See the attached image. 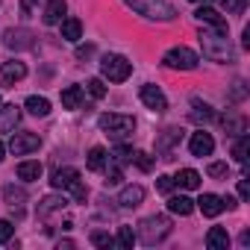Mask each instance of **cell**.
<instances>
[{
  "instance_id": "cell-12",
  "label": "cell",
  "mask_w": 250,
  "mask_h": 250,
  "mask_svg": "<svg viewBox=\"0 0 250 250\" xmlns=\"http://www.w3.org/2000/svg\"><path fill=\"white\" fill-rule=\"evenodd\" d=\"M3 44L9 50H30L33 47V33L30 30H6Z\"/></svg>"
},
{
  "instance_id": "cell-4",
  "label": "cell",
  "mask_w": 250,
  "mask_h": 250,
  "mask_svg": "<svg viewBox=\"0 0 250 250\" xmlns=\"http://www.w3.org/2000/svg\"><path fill=\"white\" fill-rule=\"evenodd\" d=\"M127 3L145 15V18H153V21H174L177 18V9L168 3V0H127Z\"/></svg>"
},
{
  "instance_id": "cell-28",
  "label": "cell",
  "mask_w": 250,
  "mask_h": 250,
  "mask_svg": "<svg viewBox=\"0 0 250 250\" xmlns=\"http://www.w3.org/2000/svg\"><path fill=\"white\" fill-rule=\"evenodd\" d=\"M27 109H30L33 115L44 118V115H50V100H47V97H39V94H30V97H27Z\"/></svg>"
},
{
  "instance_id": "cell-23",
  "label": "cell",
  "mask_w": 250,
  "mask_h": 250,
  "mask_svg": "<svg viewBox=\"0 0 250 250\" xmlns=\"http://www.w3.org/2000/svg\"><path fill=\"white\" fill-rule=\"evenodd\" d=\"M191 209H194V203L186 197V194H174V197H168V212H174V215H191Z\"/></svg>"
},
{
  "instance_id": "cell-39",
  "label": "cell",
  "mask_w": 250,
  "mask_h": 250,
  "mask_svg": "<svg viewBox=\"0 0 250 250\" xmlns=\"http://www.w3.org/2000/svg\"><path fill=\"white\" fill-rule=\"evenodd\" d=\"M88 91H91V97H106V85H103V80H88V85H85Z\"/></svg>"
},
{
  "instance_id": "cell-15",
  "label": "cell",
  "mask_w": 250,
  "mask_h": 250,
  "mask_svg": "<svg viewBox=\"0 0 250 250\" xmlns=\"http://www.w3.org/2000/svg\"><path fill=\"white\" fill-rule=\"evenodd\" d=\"M180 139H183V130H180V127H168V130H162V136L156 139V153H165L162 159H168V150H171Z\"/></svg>"
},
{
  "instance_id": "cell-16",
  "label": "cell",
  "mask_w": 250,
  "mask_h": 250,
  "mask_svg": "<svg viewBox=\"0 0 250 250\" xmlns=\"http://www.w3.org/2000/svg\"><path fill=\"white\" fill-rule=\"evenodd\" d=\"M142 200H145V188L142 186H127L118 194V203L124 209H136V206H142Z\"/></svg>"
},
{
  "instance_id": "cell-43",
  "label": "cell",
  "mask_w": 250,
  "mask_h": 250,
  "mask_svg": "<svg viewBox=\"0 0 250 250\" xmlns=\"http://www.w3.org/2000/svg\"><path fill=\"white\" fill-rule=\"evenodd\" d=\"M238 197H241V200L250 197V186H247V180H238Z\"/></svg>"
},
{
  "instance_id": "cell-29",
  "label": "cell",
  "mask_w": 250,
  "mask_h": 250,
  "mask_svg": "<svg viewBox=\"0 0 250 250\" xmlns=\"http://www.w3.org/2000/svg\"><path fill=\"white\" fill-rule=\"evenodd\" d=\"M106 162H109V153L103 147H91L88 150V171H103Z\"/></svg>"
},
{
  "instance_id": "cell-1",
  "label": "cell",
  "mask_w": 250,
  "mask_h": 250,
  "mask_svg": "<svg viewBox=\"0 0 250 250\" xmlns=\"http://www.w3.org/2000/svg\"><path fill=\"white\" fill-rule=\"evenodd\" d=\"M200 47H203V56L212 59V62H232V47H229V39L227 33H218V30H200Z\"/></svg>"
},
{
  "instance_id": "cell-41",
  "label": "cell",
  "mask_w": 250,
  "mask_h": 250,
  "mask_svg": "<svg viewBox=\"0 0 250 250\" xmlns=\"http://www.w3.org/2000/svg\"><path fill=\"white\" fill-rule=\"evenodd\" d=\"M12 232H15V227H12L9 221H0V244H6V241L12 238Z\"/></svg>"
},
{
  "instance_id": "cell-18",
  "label": "cell",
  "mask_w": 250,
  "mask_h": 250,
  "mask_svg": "<svg viewBox=\"0 0 250 250\" xmlns=\"http://www.w3.org/2000/svg\"><path fill=\"white\" fill-rule=\"evenodd\" d=\"M65 12H68L65 0H50V3L44 6V12H42V21H44L47 27H53V24H59V21L65 18Z\"/></svg>"
},
{
  "instance_id": "cell-17",
  "label": "cell",
  "mask_w": 250,
  "mask_h": 250,
  "mask_svg": "<svg viewBox=\"0 0 250 250\" xmlns=\"http://www.w3.org/2000/svg\"><path fill=\"white\" fill-rule=\"evenodd\" d=\"M197 206H200V212L206 218H218L224 212V197H218V194H200Z\"/></svg>"
},
{
  "instance_id": "cell-11",
  "label": "cell",
  "mask_w": 250,
  "mask_h": 250,
  "mask_svg": "<svg viewBox=\"0 0 250 250\" xmlns=\"http://www.w3.org/2000/svg\"><path fill=\"white\" fill-rule=\"evenodd\" d=\"M65 206H68V197H65V194H62V197H59V194H47V197L39 203V209H36V218H39V221H47L53 212H62Z\"/></svg>"
},
{
  "instance_id": "cell-24",
  "label": "cell",
  "mask_w": 250,
  "mask_h": 250,
  "mask_svg": "<svg viewBox=\"0 0 250 250\" xmlns=\"http://www.w3.org/2000/svg\"><path fill=\"white\" fill-rule=\"evenodd\" d=\"M59 24H62V39H65V42H80V36H83V24H80L77 18H62Z\"/></svg>"
},
{
  "instance_id": "cell-46",
  "label": "cell",
  "mask_w": 250,
  "mask_h": 250,
  "mask_svg": "<svg viewBox=\"0 0 250 250\" xmlns=\"http://www.w3.org/2000/svg\"><path fill=\"white\" fill-rule=\"evenodd\" d=\"M194 3H200V0H194ZM203 3H206V0H203Z\"/></svg>"
},
{
  "instance_id": "cell-32",
  "label": "cell",
  "mask_w": 250,
  "mask_h": 250,
  "mask_svg": "<svg viewBox=\"0 0 250 250\" xmlns=\"http://www.w3.org/2000/svg\"><path fill=\"white\" fill-rule=\"evenodd\" d=\"M247 150H250V136H244L241 133V139L235 142V147H232V156H235V162H247Z\"/></svg>"
},
{
  "instance_id": "cell-45",
  "label": "cell",
  "mask_w": 250,
  "mask_h": 250,
  "mask_svg": "<svg viewBox=\"0 0 250 250\" xmlns=\"http://www.w3.org/2000/svg\"><path fill=\"white\" fill-rule=\"evenodd\" d=\"M3 153H6V147H3V142H0V159H3Z\"/></svg>"
},
{
  "instance_id": "cell-3",
  "label": "cell",
  "mask_w": 250,
  "mask_h": 250,
  "mask_svg": "<svg viewBox=\"0 0 250 250\" xmlns=\"http://www.w3.org/2000/svg\"><path fill=\"white\" fill-rule=\"evenodd\" d=\"M168 235H171V221H168V215H150V218H145V221L139 224V241L147 244V247L165 241Z\"/></svg>"
},
{
  "instance_id": "cell-27",
  "label": "cell",
  "mask_w": 250,
  "mask_h": 250,
  "mask_svg": "<svg viewBox=\"0 0 250 250\" xmlns=\"http://www.w3.org/2000/svg\"><path fill=\"white\" fill-rule=\"evenodd\" d=\"M174 186H180V188H197V186H200V174L191 171V168H183V171L174 177Z\"/></svg>"
},
{
  "instance_id": "cell-13",
  "label": "cell",
  "mask_w": 250,
  "mask_h": 250,
  "mask_svg": "<svg viewBox=\"0 0 250 250\" xmlns=\"http://www.w3.org/2000/svg\"><path fill=\"white\" fill-rule=\"evenodd\" d=\"M188 150H191V156H209L212 150H215V139L209 136V133H194L191 136V142H188Z\"/></svg>"
},
{
  "instance_id": "cell-30",
  "label": "cell",
  "mask_w": 250,
  "mask_h": 250,
  "mask_svg": "<svg viewBox=\"0 0 250 250\" xmlns=\"http://www.w3.org/2000/svg\"><path fill=\"white\" fill-rule=\"evenodd\" d=\"M3 200H6L9 206H21V203L27 200V191H24V188H15V186H6V188H3Z\"/></svg>"
},
{
  "instance_id": "cell-19",
  "label": "cell",
  "mask_w": 250,
  "mask_h": 250,
  "mask_svg": "<svg viewBox=\"0 0 250 250\" xmlns=\"http://www.w3.org/2000/svg\"><path fill=\"white\" fill-rule=\"evenodd\" d=\"M206 247H209V250H227V247H229V232H227L224 227H212V229L206 232Z\"/></svg>"
},
{
  "instance_id": "cell-14",
  "label": "cell",
  "mask_w": 250,
  "mask_h": 250,
  "mask_svg": "<svg viewBox=\"0 0 250 250\" xmlns=\"http://www.w3.org/2000/svg\"><path fill=\"white\" fill-rule=\"evenodd\" d=\"M18 121H21V109L15 103L0 106V133H12L18 127Z\"/></svg>"
},
{
  "instance_id": "cell-9",
  "label": "cell",
  "mask_w": 250,
  "mask_h": 250,
  "mask_svg": "<svg viewBox=\"0 0 250 250\" xmlns=\"http://www.w3.org/2000/svg\"><path fill=\"white\" fill-rule=\"evenodd\" d=\"M39 147H42V139H39L36 133H15L12 142H9V150H12L15 156H27V153H33V150H39Z\"/></svg>"
},
{
  "instance_id": "cell-42",
  "label": "cell",
  "mask_w": 250,
  "mask_h": 250,
  "mask_svg": "<svg viewBox=\"0 0 250 250\" xmlns=\"http://www.w3.org/2000/svg\"><path fill=\"white\" fill-rule=\"evenodd\" d=\"M94 53V44H85V47H77V59H88Z\"/></svg>"
},
{
  "instance_id": "cell-20",
  "label": "cell",
  "mask_w": 250,
  "mask_h": 250,
  "mask_svg": "<svg viewBox=\"0 0 250 250\" xmlns=\"http://www.w3.org/2000/svg\"><path fill=\"white\" fill-rule=\"evenodd\" d=\"M194 15H197L200 21H206V24H209L212 30H218V33H227V21H224V18H221V15L215 12V9H209V6H200V9H197Z\"/></svg>"
},
{
  "instance_id": "cell-34",
  "label": "cell",
  "mask_w": 250,
  "mask_h": 250,
  "mask_svg": "<svg viewBox=\"0 0 250 250\" xmlns=\"http://www.w3.org/2000/svg\"><path fill=\"white\" fill-rule=\"evenodd\" d=\"M106 186H118L124 177H121V165H115V162H106Z\"/></svg>"
},
{
  "instance_id": "cell-38",
  "label": "cell",
  "mask_w": 250,
  "mask_h": 250,
  "mask_svg": "<svg viewBox=\"0 0 250 250\" xmlns=\"http://www.w3.org/2000/svg\"><path fill=\"white\" fill-rule=\"evenodd\" d=\"M221 3H224V9H227L229 15H241L244 6H247V0H221Z\"/></svg>"
},
{
  "instance_id": "cell-35",
  "label": "cell",
  "mask_w": 250,
  "mask_h": 250,
  "mask_svg": "<svg viewBox=\"0 0 250 250\" xmlns=\"http://www.w3.org/2000/svg\"><path fill=\"white\" fill-rule=\"evenodd\" d=\"M133 162L142 168V171H153V156L142 153V150H133Z\"/></svg>"
},
{
  "instance_id": "cell-44",
  "label": "cell",
  "mask_w": 250,
  "mask_h": 250,
  "mask_svg": "<svg viewBox=\"0 0 250 250\" xmlns=\"http://www.w3.org/2000/svg\"><path fill=\"white\" fill-rule=\"evenodd\" d=\"M33 9H36V0H21V12L24 15H33Z\"/></svg>"
},
{
  "instance_id": "cell-21",
  "label": "cell",
  "mask_w": 250,
  "mask_h": 250,
  "mask_svg": "<svg viewBox=\"0 0 250 250\" xmlns=\"http://www.w3.org/2000/svg\"><path fill=\"white\" fill-rule=\"evenodd\" d=\"M83 100H85V91H83L80 85H68V88L62 91V106H65V109H80Z\"/></svg>"
},
{
  "instance_id": "cell-40",
  "label": "cell",
  "mask_w": 250,
  "mask_h": 250,
  "mask_svg": "<svg viewBox=\"0 0 250 250\" xmlns=\"http://www.w3.org/2000/svg\"><path fill=\"white\" fill-rule=\"evenodd\" d=\"M171 188H174V177H156V191L171 194Z\"/></svg>"
},
{
  "instance_id": "cell-36",
  "label": "cell",
  "mask_w": 250,
  "mask_h": 250,
  "mask_svg": "<svg viewBox=\"0 0 250 250\" xmlns=\"http://www.w3.org/2000/svg\"><path fill=\"white\" fill-rule=\"evenodd\" d=\"M206 174L215 177V180H224V177L229 174V165H227V162H212V165L206 168Z\"/></svg>"
},
{
  "instance_id": "cell-25",
  "label": "cell",
  "mask_w": 250,
  "mask_h": 250,
  "mask_svg": "<svg viewBox=\"0 0 250 250\" xmlns=\"http://www.w3.org/2000/svg\"><path fill=\"white\" fill-rule=\"evenodd\" d=\"M15 174H18V180L33 183V180H39V177H42V162H21V165L15 168Z\"/></svg>"
},
{
  "instance_id": "cell-5",
  "label": "cell",
  "mask_w": 250,
  "mask_h": 250,
  "mask_svg": "<svg viewBox=\"0 0 250 250\" xmlns=\"http://www.w3.org/2000/svg\"><path fill=\"white\" fill-rule=\"evenodd\" d=\"M50 186H53V188H68L77 203H85V197H88V188L80 183V171H74V168H59V171H53Z\"/></svg>"
},
{
  "instance_id": "cell-22",
  "label": "cell",
  "mask_w": 250,
  "mask_h": 250,
  "mask_svg": "<svg viewBox=\"0 0 250 250\" xmlns=\"http://www.w3.org/2000/svg\"><path fill=\"white\" fill-rule=\"evenodd\" d=\"M191 121H194V124H209V121H215V109H212L209 103L191 100Z\"/></svg>"
},
{
  "instance_id": "cell-26",
  "label": "cell",
  "mask_w": 250,
  "mask_h": 250,
  "mask_svg": "<svg viewBox=\"0 0 250 250\" xmlns=\"http://www.w3.org/2000/svg\"><path fill=\"white\" fill-rule=\"evenodd\" d=\"M221 124H224V130H227L229 136H241V133H247V121L238 118V115H224Z\"/></svg>"
},
{
  "instance_id": "cell-2",
  "label": "cell",
  "mask_w": 250,
  "mask_h": 250,
  "mask_svg": "<svg viewBox=\"0 0 250 250\" xmlns=\"http://www.w3.org/2000/svg\"><path fill=\"white\" fill-rule=\"evenodd\" d=\"M97 124H100V130H103L109 139H115V142L130 139L133 130H136L133 115H121V112H103V115L97 118Z\"/></svg>"
},
{
  "instance_id": "cell-37",
  "label": "cell",
  "mask_w": 250,
  "mask_h": 250,
  "mask_svg": "<svg viewBox=\"0 0 250 250\" xmlns=\"http://www.w3.org/2000/svg\"><path fill=\"white\" fill-rule=\"evenodd\" d=\"M91 244H97V247H112V244H115V238H112L109 232L94 229V232H91Z\"/></svg>"
},
{
  "instance_id": "cell-7",
  "label": "cell",
  "mask_w": 250,
  "mask_h": 250,
  "mask_svg": "<svg viewBox=\"0 0 250 250\" xmlns=\"http://www.w3.org/2000/svg\"><path fill=\"white\" fill-rule=\"evenodd\" d=\"M162 62H165L168 68H174V71H194L197 62H200V56H197L194 50H188V47H171Z\"/></svg>"
},
{
  "instance_id": "cell-6",
  "label": "cell",
  "mask_w": 250,
  "mask_h": 250,
  "mask_svg": "<svg viewBox=\"0 0 250 250\" xmlns=\"http://www.w3.org/2000/svg\"><path fill=\"white\" fill-rule=\"evenodd\" d=\"M100 71L109 83H124V80H130L133 74V62L127 56H118V53H106L100 59Z\"/></svg>"
},
{
  "instance_id": "cell-33",
  "label": "cell",
  "mask_w": 250,
  "mask_h": 250,
  "mask_svg": "<svg viewBox=\"0 0 250 250\" xmlns=\"http://www.w3.org/2000/svg\"><path fill=\"white\" fill-rule=\"evenodd\" d=\"M109 156H112V162H115V165H127V162H133V147L118 145V147H115V153H109Z\"/></svg>"
},
{
  "instance_id": "cell-8",
  "label": "cell",
  "mask_w": 250,
  "mask_h": 250,
  "mask_svg": "<svg viewBox=\"0 0 250 250\" xmlns=\"http://www.w3.org/2000/svg\"><path fill=\"white\" fill-rule=\"evenodd\" d=\"M139 97H142V103L147 106V109H153V112H165L168 109V97H165V91L159 88V85H142V91H139Z\"/></svg>"
},
{
  "instance_id": "cell-10",
  "label": "cell",
  "mask_w": 250,
  "mask_h": 250,
  "mask_svg": "<svg viewBox=\"0 0 250 250\" xmlns=\"http://www.w3.org/2000/svg\"><path fill=\"white\" fill-rule=\"evenodd\" d=\"M27 77V65L24 62H3L0 65V85H15Z\"/></svg>"
},
{
  "instance_id": "cell-31",
  "label": "cell",
  "mask_w": 250,
  "mask_h": 250,
  "mask_svg": "<svg viewBox=\"0 0 250 250\" xmlns=\"http://www.w3.org/2000/svg\"><path fill=\"white\" fill-rule=\"evenodd\" d=\"M115 244H118V247H124V250H133V244H136V232H133L130 227H121V229H118Z\"/></svg>"
}]
</instances>
